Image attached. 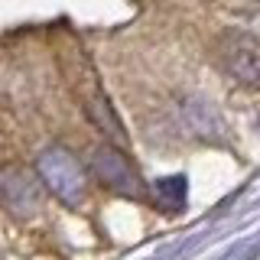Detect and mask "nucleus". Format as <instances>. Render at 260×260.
<instances>
[{"instance_id":"obj_1","label":"nucleus","mask_w":260,"mask_h":260,"mask_svg":"<svg viewBox=\"0 0 260 260\" xmlns=\"http://www.w3.org/2000/svg\"><path fill=\"white\" fill-rule=\"evenodd\" d=\"M39 176L52 189L55 199H62L65 205H78L81 195H85V169L62 146H52L39 156Z\"/></svg>"},{"instance_id":"obj_5","label":"nucleus","mask_w":260,"mask_h":260,"mask_svg":"<svg viewBox=\"0 0 260 260\" xmlns=\"http://www.w3.org/2000/svg\"><path fill=\"white\" fill-rule=\"evenodd\" d=\"M156 195H159V202L166 208H179L185 202V179H159V185H156Z\"/></svg>"},{"instance_id":"obj_2","label":"nucleus","mask_w":260,"mask_h":260,"mask_svg":"<svg viewBox=\"0 0 260 260\" xmlns=\"http://www.w3.org/2000/svg\"><path fill=\"white\" fill-rule=\"evenodd\" d=\"M0 205L20 218L32 215L39 208V182L23 166L0 169Z\"/></svg>"},{"instance_id":"obj_3","label":"nucleus","mask_w":260,"mask_h":260,"mask_svg":"<svg viewBox=\"0 0 260 260\" xmlns=\"http://www.w3.org/2000/svg\"><path fill=\"white\" fill-rule=\"evenodd\" d=\"M91 162H94V173L101 176L111 189H117L124 195H137V192H140V179H137L134 166H130L127 156L117 153L114 146H98Z\"/></svg>"},{"instance_id":"obj_4","label":"nucleus","mask_w":260,"mask_h":260,"mask_svg":"<svg viewBox=\"0 0 260 260\" xmlns=\"http://www.w3.org/2000/svg\"><path fill=\"white\" fill-rule=\"evenodd\" d=\"M228 65H231L234 78H241L244 85L257 81V39L250 32H238L228 46Z\"/></svg>"}]
</instances>
